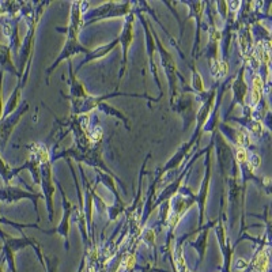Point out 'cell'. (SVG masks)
I'll return each instance as SVG.
<instances>
[{"instance_id":"cell-1","label":"cell","mask_w":272,"mask_h":272,"mask_svg":"<svg viewBox=\"0 0 272 272\" xmlns=\"http://www.w3.org/2000/svg\"><path fill=\"white\" fill-rule=\"evenodd\" d=\"M261 91H263V80H261L260 76H256L254 80H253V103H257L261 98Z\"/></svg>"},{"instance_id":"cell-2","label":"cell","mask_w":272,"mask_h":272,"mask_svg":"<svg viewBox=\"0 0 272 272\" xmlns=\"http://www.w3.org/2000/svg\"><path fill=\"white\" fill-rule=\"evenodd\" d=\"M256 268L258 269V271L261 272H265L267 269H268V264H269V258H268V254H267V252L264 250V252H261L260 254L257 256V258H256Z\"/></svg>"},{"instance_id":"cell-3","label":"cell","mask_w":272,"mask_h":272,"mask_svg":"<svg viewBox=\"0 0 272 272\" xmlns=\"http://www.w3.org/2000/svg\"><path fill=\"white\" fill-rule=\"evenodd\" d=\"M260 163H261L260 157H258V155H253V157L250 158V160H249V167L253 170V169L258 167V166H260Z\"/></svg>"},{"instance_id":"cell-4","label":"cell","mask_w":272,"mask_h":272,"mask_svg":"<svg viewBox=\"0 0 272 272\" xmlns=\"http://www.w3.org/2000/svg\"><path fill=\"white\" fill-rule=\"evenodd\" d=\"M237 158H238L239 162H246L248 160V152L245 148H238L237 151Z\"/></svg>"},{"instance_id":"cell-5","label":"cell","mask_w":272,"mask_h":272,"mask_svg":"<svg viewBox=\"0 0 272 272\" xmlns=\"http://www.w3.org/2000/svg\"><path fill=\"white\" fill-rule=\"evenodd\" d=\"M135 263H136V260H135V256H132V254H129L127 257V260H125V267H127L128 269H131V268H133V265H135Z\"/></svg>"},{"instance_id":"cell-6","label":"cell","mask_w":272,"mask_h":272,"mask_svg":"<svg viewBox=\"0 0 272 272\" xmlns=\"http://www.w3.org/2000/svg\"><path fill=\"white\" fill-rule=\"evenodd\" d=\"M146 239H148V241H152V239H154V231H152V230L146 231Z\"/></svg>"},{"instance_id":"cell-7","label":"cell","mask_w":272,"mask_h":272,"mask_svg":"<svg viewBox=\"0 0 272 272\" xmlns=\"http://www.w3.org/2000/svg\"><path fill=\"white\" fill-rule=\"evenodd\" d=\"M219 65H220V72H222V73H226V72H227V63L222 61Z\"/></svg>"}]
</instances>
